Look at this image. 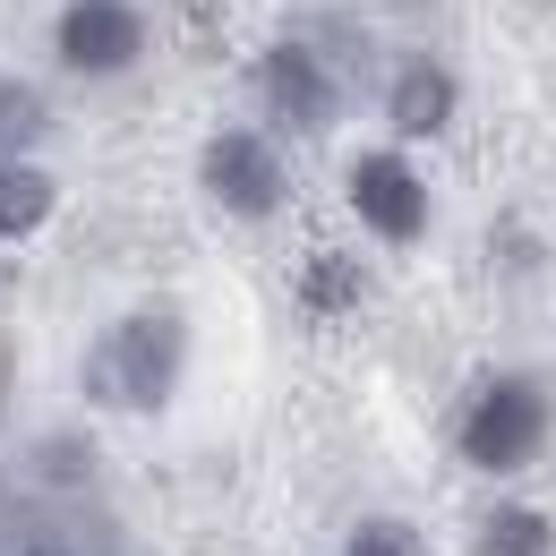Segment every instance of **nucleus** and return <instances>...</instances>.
I'll use <instances>...</instances> for the list:
<instances>
[{
  "instance_id": "nucleus-11",
  "label": "nucleus",
  "mask_w": 556,
  "mask_h": 556,
  "mask_svg": "<svg viewBox=\"0 0 556 556\" xmlns=\"http://www.w3.org/2000/svg\"><path fill=\"white\" fill-rule=\"evenodd\" d=\"M343 556H428V548H419L412 522H394V514H368V522L351 531V548H343Z\"/></svg>"
},
{
  "instance_id": "nucleus-14",
  "label": "nucleus",
  "mask_w": 556,
  "mask_h": 556,
  "mask_svg": "<svg viewBox=\"0 0 556 556\" xmlns=\"http://www.w3.org/2000/svg\"><path fill=\"white\" fill-rule=\"evenodd\" d=\"M0 282H9V266H0Z\"/></svg>"
},
{
  "instance_id": "nucleus-13",
  "label": "nucleus",
  "mask_w": 556,
  "mask_h": 556,
  "mask_svg": "<svg viewBox=\"0 0 556 556\" xmlns=\"http://www.w3.org/2000/svg\"><path fill=\"white\" fill-rule=\"evenodd\" d=\"M0 403H9V343H0Z\"/></svg>"
},
{
  "instance_id": "nucleus-10",
  "label": "nucleus",
  "mask_w": 556,
  "mask_h": 556,
  "mask_svg": "<svg viewBox=\"0 0 556 556\" xmlns=\"http://www.w3.org/2000/svg\"><path fill=\"white\" fill-rule=\"evenodd\" d=\"M35 138H43V94L17 86V77H0V163H17Z\"/></svg>"
},
{
  "instance_id": "nucleus-5",
  "label": "nucleus",
  "mask_w": 556,
  "mask_h": 556,
  "mask_svg": "<svg viewBox=\"0 0 556 556\" xmlns=\"http://www.w3.org/2000/svg\"><path fill=\"white\" fill-rule=\"evenodd\" d=\"M206 189H214V206H231V214H275L282 206V163H275V146L266 138H249V129H223V138L206 146Z\"/></svg>"
},
{
  "instance_id": "nucleus-9",
  "label": "nucleus",
  "mask_w": 556,
  "mask_h": 556,
  "mask_svg": "<svg viewBox=\"0 0 556 556\" xmlns=\"http://www.w3.org/2000/svg\"><path fill=\"white\" fill-rule=\"evenodd\" d=\"M556 548V531H548V514H531V505H496L480 522V548L471 556H548Z\"/></svg>"
},
{
  "instance_id": "nucleus-8",
  "label": "nucleus",
  "mask_w": 556,
  "mask_h": 556,
  "mask_svg": "<svg viewBox=\"0 0 556 556\" xmlns=\"http://www.w3.org/2000/svg\"><path fill=\"white\" fill-rule=\"evenodd\" d=\"M52 214V180L35 163H0V240H26Z\"/></svg>"
},
{
  "instance_id": "nucleus-7",
  "label": "nucleus",
  "mask_w": 556,
  "mask_h": 556,
  "mask_svg": "<svg viewBox=\"0 0 556 556\" xmlns=\"http://www.w3.org/2000/svg\"><path fill=\"white\" fill-rule=\"evenodd\" d=\"M386 112H394L403 138H437V129L454 121V77L437 70V61H403V70H394V94H386Z\"/></svg>"
},
{
  "instance_id": "nucleus-12",
  "label": "nucleus",
  "mask_w": 556,
  "mask_h": 556,
  "mask_svg": "<svg viewBox=\"0 0 556 556\" xmlns=\"http://www.w3.org/2000/svg\"><path fill=\"white\" fill-rule=\"evenodd\" d=\"M300 291H308L317 308H351V291H359V275H351L343 257H317V266H308V282H300Z\"/></svg>"
},
{
  "instance_id": "nucleus-3",
  "label": "nucleus",
  "mask_w": 556,
  "mask_h": 556,
  "mask_svg": "<svg viewBox=\"0 0 556 556\" xmlns=\"http://www.w3.org/2000/svg\"><path fill=\"white\" fill-rule=\"evenodd\" d=\"M146 52V17L129 0H70L61 9V61L77 77H112Z\"/></svg>"
},
{
  "instance_id": "nucleus-2",
  "label": "nucleus",
  "mask_w": 556,
  "mask_h": 556,
  "mask_svg": "<svg viewBox=\"0 0 556 556\" xmlns=\"http://www.w3.org/2000/svg\"><path fill=\"white\" fill-rule=\"evenodd\" d=\"M540 437H548V394L531 377H496L480 403L463 412V454L480 471H522L540 454Z\"/></svg>"
},
{
  "instance_id": "nucleus-1",
  "label": "nucleus",
  "mask_w": 556,
  "mask_h": 556,
  "mask_svg": "<svg viewBox=\"0 0 556 556\" xmlns=\"http://www.w3.org/2000/svg\"><path fill=\"white\" fill-rule=\"evenodd\" d=\"M180 359H189V326L172 308H138L112 334H94V351H86V394L112 403V412H163L172 386H180Z\"/></svg>"
},
{
  "instance_id": "nucleus-4",
  "label": "nucleus",
  "mask_w": 556,
  "mask_h": 556,
  "mask_svg": "<svg viewBox=\"0 0 556 556\" xmlns=\"http://www.w3.org/2000/svg\"><path fill=\"white\" fill-rule=\"evenodd\" d=\"M351 206L377 240H419L428 231V189L403 154H359L351 163Z\"/></svg>"
},
{
  "instance_id": "nucleus-6",
  "label": "nucleus",
  "mask_w": 556,
  "mask_h": 556,
  "mask_svg": "<svg viewBox=\"0 0 556 556\" xmlns=\"http://www.w3.org/2000/svg\"><path fill=\"white\" fill-rule=\"evenodd\" d=\"M257 86H266V103H275L291 129H326V121L343 112V86H334V70H326L308 43H275V52L257 61Z\"/></svg>"
}]
</instances>
